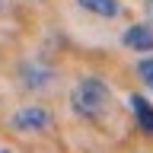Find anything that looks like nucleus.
Listing matches in <instances>:
<instances>
[{
    "label": "nucleus",
    "mask_w": 153,
    "mask_h": 153,
    "mask_svg": "<svg viewBox=\"0 0 153 153\" xmlns=\"http://www.w3.org/2000/svg\"><path fill=\"white\" fill-rule=\"evenodd\" d=\"M70 108L76 118L83 121H102L105 112L112 108V89L99 80V76H83L80 83L70 89Z\"/></svg>",
    "instance_id": "obj_1"
},
{
    "label": "nucleus",
    "mask_w": 153,
    "mask_h": 153,
    "mask_svg": "<svg viewBox=\"0 0 153 153\" xmlns=\"http://www.w3.org/2000/svg\"><path fill=\"white\" fill-rule=\"evenodd\" d=\"M10 128L16 134H42L51 128V112L42 108V105H22L19 112H13Z\"/></svg>",
    "instance_id": "obj_2"
},
{
    "label": "nucleus",
    "mask_w": 153,
    "mask_h": 153,
    "mask_svg": "<svg viewBox=\"0 0 153 153\" xmlns=\"http://www.w3.org/2000/svg\"><path fill=\"white\" fill-rule=\"evenodd\" d=\"M121 45H124V48H131V51H140V54L153 51V26H150V22H137V26L124 29Z\"/></svg>",
    "instance_id": "obj_3"
},
{
    "label": "nucleus",
    "mask_w": 153,
    "mask_h": 153,
    "mask_svg": "<svg viewBox=\"0 0 153 153\" xmlns=\"http://www.w3.org/2000/svg\"><path fill=\"white\" fill-rule=\"evenodd\" d=\"M128 108H131V115H134V124H137L143 134H153V102L150 99L131 93L128 96Z\"/></svg>",
    "instance_id": "obj_4"
},
{
    "label": "nucleus",
    "mask_w": 153,
    "mask_h": 153,
    "mask_svg": "<svg viewBox=\"0 0 153 153\" xmlns=\"http://www.w3.org/2000/svg\"><path fill=\"white\" fill-rule=\"evenodd\" d=\"M19 80H22V86H29V89H42L45 83H51V70L42 67L38 61H32V64L19 67Z\"/></svg>",
    "instance_id": "obj_5"
},
{
    "label": "nucleus",
    "mask_w": 153,
    "mask_h": 153,
    "mask_svg": "<svg viewBox=\"0 0 153 153\" xmlns=\"http://www.w3.org/2000/svg\"><path fill=\"white\" fill-rule=\"evenodd\" d=\"M83 10H89L93 16H102V19H115L118 13H121V7H118V0H76Z\"/></svg>",
    "instance_id": "obj_6"
},
{
    "label": "nucleus",
    "mask_w": 153,
    "mask_h": 153,
    "mask_svg": "<svg viewBox=\"0 0 153 153\" xmlns=\"http://www.w3.org/2000/svg\"><path fill=\"white\" fill-rule=\"evenodd\" d=\"M137 74H140V80H143V86L153 93V61L150 57H143L140 64H137Z\"/></svg>",
    "instance_id": "obj_7"
},
{
    "label": "nucleus",
    "mask_w": 153,
    "mask_h": 153,
    "mask_svg": "<svg viewBox=\"0 0 153 153\" xmlns=\"http://www.w3.org/2000/svg\"><path fill=\"white\" fill-rule=\"evenodd\" d=\"M143 13H147V19L153 22V0H147V3H143Z\"/></svg>",
    "instance_id": "obj_8"
},
{
    "label": "nucleus",
    "mask_w": 153,
    "mask_h": 153,
    "mask_svg": "<svg viewBox=\"0 0 153 153\" xmlns=\"http://www.w3.org/2000/svg\"><path fill=\"white\" fill-rule=\"evenodd\" d=\"M0 153H10V150H3V147H0Z\"/></svg>",
    "instance_id": "obj_9"
},
{
    "label": "nucleus",
    "mask_w": 153,
    "mask_h": 153,
    "mask_svg": "<svg viewBox=\"0 0 153 153\" xmlns=\"http://www.w3.org/2000/svg\"><path fill=\"white\" fill-rule=\"evenodd\" d=\"M0 7H3V0H0Z\"/></svg>",
    "instance_id": "obj_10"
}]
</instances>
